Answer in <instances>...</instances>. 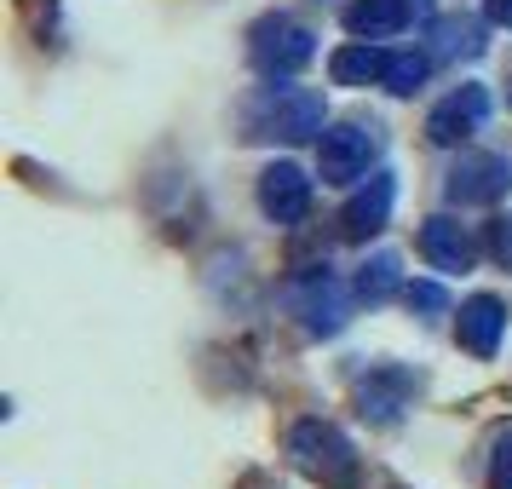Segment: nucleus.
I'll return each instance as SVG.
<instances>
[{
    "instance_id": "nucleus-1",
    "label": "nucleus",
    "mask_w": 512,
    "mask_h": 489,
    "mask_svg": "<svg viewBox=\"0 0 512 489\" xmlns=\"http://www.w3.org/2000/svg\"><path fill=\"white\" fill-rule=\"evenodd\" d=\"M288 455H294V466H300L311 484L357 489V449H351V438L340 426H328V420H294Z\"/></svg>"
},
{
    "instance_id": "nucleus-2",
    "label": "nucleus",
    "mask_w": 512,
    "mask_h": 489,
    "mask_svg": "<svg viewBox=\"0 0 512 489\" xmlns=\"http://www.w3.org/2000/svg\"><path fill=\"white\" fill-rule=\"evenodd\" d=\"M328 133V104L311 87H271L248 116V139H282V144H305Z\"/></svg>"
},
{
    "instance_id": "nucleus-3",
    "label": "nucleus",
    "mask_w": 512,
    "mask_h": 489,
    "mask_svg": "<svg viewBox=\"0 0 512 489\" xmlns=\"http://www.w3.org/2000/svg\"><path fill=\"white\" fill-rule=\"evenodd\" d=\"M248 58H254V70H265V75H294V70H305V64L317 58V35L277 12V18H259L254 24Z\"/></svg>"
},
{
    "instance_id": "nucleus-4",
    "label": "nucleus",
    "mask_w": 512,
    "mask_h": 489,
    "mask_svg": "<svg viewBox=\"0 0 512 489\" xmlns=\"http://www.w3.org/2000/svg\"><path fill=\"white\" fill-rule=\"evenodd\" d=\"M380 133L363 127V121H340V127H328L323 139H317V173H323V185H351V179H363L369 162H380Z\"/></svg>"
},
{
    "instance_id": "nucleus-5",
    "label": "nucleus",
    "mask_w": 512,
    "mask_h": 489,
    "mask_svg": "<svg viewBox=\"0 0 512 489\" xmlns=\"http://www.w3.org/2000/svg\"><path fill=\"white\" fill-rule=\"evenodd\" d=\"M449 202H461V208H489V202H501L512 196V156H495V150H472L461 162L449 167Z\"/></svg>"
},
{
    "instance_id": "nucleus-6",
    "label": "nucleus",
    "mask_w": 512,
    "mask_h": 489,
    "mask_svg": "<svg viewBox=\"0 0 512 489\" xmlns=\"http://www.w3.org/2000/svg\"><path fill=\"white\" fill-rule=\"evenodd\" d=\"M288 305H294V317H300L311 334H340L346 328V288L328 277V271H311V277H300L294 288H288Z\"/></svg>"
},
{
    "instance_id": "nucleus-7",
    "label": "nucleus",
    "mask_w": 512,
    "mask_h": 489,
    "mask_svg": "<svg viewBox=\"0 0 512 489\" xmlns=\"http://www.w3.org/2000/svg\"><path fill=\"white\" fill-rule=\"evenodd\" d=\"M484 121H489V93L484 87H461V93H449L438 110L426 116V139L449 150V144H466Z\"/></svg>"
},
{
    "instance_id": "nucleus-8",
    "label": "nucleus",
    "mask_w": 512,
    "mask_h": 489,
    "mask_svg": "<svg viewBox=\"0 0 512 489\" xmlns=\"http://www.w3.org/2000/svg\"><path fill=\"white\" fill-rule=\"evenodd\" d=\"M392 202H397V179L380 167V173H369V185L357 190L346 202V213H340V231H346V242H369V236L386 231V219H392Z\"/></svg>"
},
{
    "instance_id": "nucleus-9",
    "label": "nucleus",
    "mask_w": 512,
    "mask_h": 489,
    "mask_svg": "<svg viewBox=\"0 0 512 489\" xmlns=\"http://www.w3.org/2000/svg\"><path fill=\"white\" fill-rule=\"evenodd\" d=\"M259 208H265V219H277V225H300L305 213H311V179L294 162L265 167L259 173Z\"/></svg>"
},
{
    "instance_id": "nucleus-10",
    "label": "nucleus",
    "mask_w": 512,
    "mask_h": 489,
    "mask_svg": "<svg viewBox=\"0 0 512 489\" xmlns=\"http://www.w3.org/2000/svg\"><path fill=\"white\" fill-rule=\"evenodd\" d=\"M455 334H461V346L472 357H495L501 334H507V305L495 300V294H472L461 305V317H455Z\"/></svg>"
},
{
    "instance_id": "nucleus-11",
    "label": "nucleus",
    "mask_w": 512,
    "mask_h": 489,
    "mask_svg": "<svg viewBox=\"0 0 512 489\" xmlns=\"http://www.w3.org/2000/svg\"><path fill=\"white\" fill-rule=\"evenodd\" d=\"M420 254L432 259L438 271H472L478 265V242L466 236V225H455L449 213H438V219L420 225Z\"/></svg>"
},
{
    "instance_id": "nucleus-12",
    "label": "nucleus",
    "mask_w": 512,
    "mask_h": 489,
    "mask_svg": "<svg viewBox=\"0 0 512 489\" xmlns=\"http://www.w3.org/2000/svg\"><path fill=\"white\" fill-rule=\"evenodd\" d=\"M409 397H415V374L409 369H374L369 380L357 386L363 420H380V426H392V420L409 409Z\"/></svg>"
},
{
    "instance_id": "nucleus-13",
    "label": "nucleus",
    "mask_w": 512,
    "mask_h": 489,
    "mask_svg": "<svg viewBox=\"0 0 512 489\" xmlns=\"http://www.w3.org/2000/svg\"><path fill=\"white\" fill-rule=\"evenodd\" d=\"M409 24H415L409 0H357V6H346V29L357 41H392Z\"/></svg>"
},
{
    "instance_id": "nucleus-14",
    "label": "nucleus",
    "mask_w": 512,
    "mask_h": 489,
    "mask_svg": "<svg viewBox=\"0 0 512 489\" xmlns=\"http://www.w3.org/2000/svg\"><path fill=\"white\" fill-rule=\"evenodd\" d=\"M386 64H392V52H380L374 41H351L328 58V75L340 87H369V81H386Z\"/></svg>"
},
{
    "instance_id": "nucleus-15",
    "label": "nucleus",
    "mask_w": 512,
    "mask_h": 489,
    "mask_svg": "<svg viewBox=\"0 0 512 489\" xmlns=\"http://www.w3.org/2000/svg\"><path fill=\"white\" fill-rule=\"evenodd\" d=\"M426 41H432V52H438V58H478V52L489 47L478 18H432Z\"/></svg>"
},
{
    "instance_id": "nucleus-16",
    "label": "nucleus",
    "mask_w": 512,
    "mask_h": 489,
    "mask_svg": "<svg viewBox=\"0 0 512 489\" xmlns=\"http://www.w3.org/2000/svg\"><path fill=\"white\" fill-rule=\"evenodd\" d=\"M397 288H403V259L397 254H374L369 265L357 271V288H351V294H357L363 305H386Z\"/></svg>"
},
{
    "instance_id": "nucleus-17",
    "label": "nucleus",
    "mask_w": 512,
    "mask_h": 489,
    "mask_svg": "<svg viewBox=\"0 0 512 489\" xmlns=\"http://www.w3.org/2000/svg\"><path fill=\"white\" fill-rule=\"evenodd\" d=\"M426 75H432V58L426 52H392V64H386V93L409 98L426 87Z\"/></svg>"
},
{
    "instance_id": "nucleus-18",
    "label": "nucleus",
    "mask_w": 512,
    "mask_h": 489,
    "mask_svg": "<svg viewBox=\"0 0 512 489\" xmlns=\"http://www.w3.org/2000/svg\"><path fill=\"white\" fill-rule=\"evenodd\" d=\"M489 489H512V426L495 438V461H489Z\"/></svg>"
},
{
    "instance_id": "nucleus-19",
    "label": "nucleus",
    "mask_w": 512,
    "mask_h": 489,
    "mask_svg": "<svg viewBox=\"0 0 512 489\" xmlns=\"http://www.w3.org/2000/svg\"><path fill=\"white\" fill-rule=\"evenodd\" d=\"M403 294H409V305H415V311H443V305H449V294H443L438 282H409Z\"/></svg>"
},
{
    "instance_id": "nucleus-20",
    "label": "nucleus",
    "mask_w": 512,
    "mask_h": 489,
    "mask_svg": "<svg viewBox=\"0 0 512 489\" xmlns=\"http://www.w3.org/2000/svg\"><path fill=\"white\" fill-rule=\"evenodd\" d=\"M484 18H489L495 29H512V0H489V6H484Z\"/></svg>"
},
{
    "instance_id": "nucleus-21",
    "label": "nucleus",
    "mask_w": 512,
    "mask_h": 489,
    "mask_svg": "<svg viewBox=\"0 0 512 489\" xmlns=\"http://www.w3.org/2000/svg\"><path fill=\"white\" fill-rule=\"evenodd\" d=\"M495 254L512 265V219H501V231H495Z\"/></svg>"
}]
</instances>
